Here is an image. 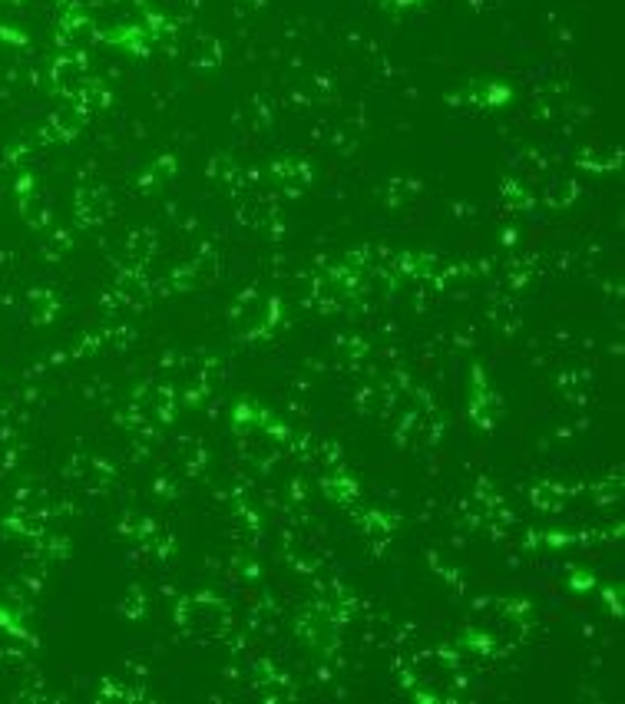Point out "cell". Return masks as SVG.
Here are the masks:
<instances>
[{"label":"cell","instance_id":"obj_1","mask_svg":"<svg viewBox=\"0 0 625 704\" xmlns=\"http://www.w3.org/2000/svg\"><path fill=\"white\" fill-rule=\"evenodd\" d=\"M569 582H573V586H569L573 592H589V589H596V579H592V572H573V579H569Z\"/></svg>","mask_w":625,"mask_h":704},{"label":"cell","instance_id":"obj_2","mask_svg":"<svg viewBox=\"0 0 625 704\" xmlns=\"http://www.w3.org/2000/svg\"><path fill=\"white\" fill-rule=\"evenodd\" d=\"M420 0H387V7H414Z\"/></svg>","mask_w":625,"mask_h":704}]
</instances>
